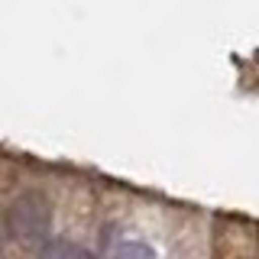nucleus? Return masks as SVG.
Returning <instances> with one entry per match:
<instances>
[{"label": "nucleus", "mask_w": 259, "mask_h": 259, "mask_svg": "<svg viewBox=\"0 0 259 259\" xmlns=\"http://www.w3.org/2000/svg\"><path fill=\"white\" fill-rule=\"evenodd\" d=\"M49 224H52V214H49V201L42 194H23L20 201H13L10 214H7V230L26 243L46 240Z\"/></svg>", "instance_id": "1"}, {"label": "nucleus", "mask_w": 259, "mask_h": 259, "mask_svg": "<svg viewBox=\"0 0 259 259\" xmlns=\"http://www.w3.org/2000/svg\"><path fill=\"white\" fill-rule=\"evenodd\" d=\"M42 259H94V256L75 243H49L42 249Z\"/></svg>", "instance_id": "2"}, {"label": "nucleus", "mask_w": 259, "mask_h": 259, "mask_svg": "<svg viewBox=\"0 0 259 259\" xmlns=\"http://www.w3.org/2000/svg\"><path fill=\"white\" fill-rule=\"evenodd\" d=\"M110 259H156V253L146 243H120Z\"/></svg>", "instance_id": "3"}, {"label": "nucleus", "mask_w": 259, "mask_h": 259, "mask_svg": "<svg viewBox=\"0 0 259 259\" xmlns=\"http://www.w3.org/2000/svg\"><path fill=\"white\" fill-rule=\"evenodd\" d=\"M0 259H4V256H0Z\"/></svg>", "instance_id": "4"}]
</instances>
